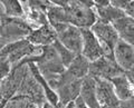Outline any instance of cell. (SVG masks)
<instances>
[{
    "instance_id": "cell-1",
    "label": "cell",
    "mask_w": 134,
    "mask_h": 108,
    "mask_svg": "<svg viewBox=\"0 0 134 108\" xmlns=\"http://www.w3.org/2000/svg\"><path fill=\"white\" fill-rule=\"evenodd\" d=\"M95 1H69L65 7L67 23L79 29H91L98 20Z\"/></svg>"
},
{
    "instance_id": "cell-2",
    "label": "cell",
    "mask_w": 134,
    "mask_h": 108,
    "mask_svg": "<svg viewBox=\"0 0 134 108\" xmlns=\"http://www.w3.org/2000/svg\"><path fill=\"white\" fill-rule=\"evenodd\" d=\"M34 29L23 18H10L1 14V43L2 47L18 40L27 39Z\"/></svg>"
},
{
    "instance_id": "cell-3",
    "label": "cell",
    "mask_w": 134,
    "mask_h": 108,
    "mask_svg": "<svg viewBox=\"0 0 134 108\" xmlns=\"http://www.w3.org/2000/svg\"><path fill=\"white\" fill-rule=\"evenodd\" d=\"M41 51L43 47H37L27 39H23L3 46L1 48V58H5L11 65H15Z\"/></svg>"
},
{
    "instance_id": "cell-4",
    "label": "cell",
    "mask_w": 134,
    "mask_h": 108,
    "mask_svg": "<svg viewBox=\"0 0 134 108\" xmlns=\"http://www.w3.org/2000/svg\"><path fill=\"white\" fill-rule=\"evenodd\" d=\"M57 34V40L67 49L76 55L83 51V32L82 29L69 23H58L52 26Z\"/></svg>"
},
{
    "instance_id": "cell-5",
    "label": "cell",
    "mask_w": 134,
    "mask_h": 108,
    "mask_svg": "<svg viewBox=\"0 0 134 108\" xmlns=\"http://www.w3.org/2000/svg\"><path fill=\"white\" fill-rule=\"evenodd\" d=\"M91 30L99 40L104 51H105V56L114 59V49L117 43L120 41V37L117 35L114 26L112 23L97 20L96 23L91 28Z\"/></svg>"
},
{
    "instance_id": "cell-6",
    "label": "cell",
    "mask_w": 134,
    "mask_h": 108,
    "mask_svg": "<svg viewBox=\"0 0 134 108\" xmlns=\"http://www.w3.org/2000/svg\"><path fill=\"white\" fill-rule=\"evenodd\" d=\"M125 74L116 64L115 59L104 56L98 60L91 63L90 66V76L94 78H100V79L110 80L116 76Z\"/></svg>"
},
{
    "instance_id": "cell-7",
    "label": "cell",
    "mask_w": 134,
    "mask_h": 108,
    "mask_svg": "<svg viewBox=\"0 0 134 108\" xmlns=\"http://www.w3.org/2000/svg\"><path fill=\"white\" fill-rule=\"evenodd\" d=\"M99 108H121V101L115 94L113 84L107 79L96 78Z\"/></svg>"
},
{
    "instance_id": "cell-8",
    "label": "cell",
    "mask_w": 134,
    "mask_h": 108,
    "mask_svg": "<svg viewBox=\"0 0 134 108\" xmlns=\"http://www.w3.org/2000/svg\"><path fill=\"white\" fill-rule=\"evenodd\" d=\"M83 32V51L82 55L91 63L98 60L105 56V51L100 45L97 37L91 29H82Z\"/></svg>"
},
{
    "instance_id": "cell-9",
    "label": "cell",
    "mask_w": 134,
    "mask_h": 108,
    "mask_svg": "<svg viewBox=\"0 0 134 108\" xmlns=\"http://www.w3.org/2000/svg\"><path fill=\"white\" fill-rule=\"evenodd\" d=\"M114 59L124 73L134 69V46L120 40L114 49Z\"/></svg>"
},
{
    "instance_id": "cell-10",
    "label": "cell",
    "mask_w": 134,
    "mask_h": 108,
    "mask_svg": "<svg viewBox=\"0 0 134 108\" xmlns=\"http://www.w3.org/2000/svg\"><path fill=\"white\" fill-rule=\"evenodd\" d=\"M27 40L37 47H47L53 46V44L57 40V34L52 25L47 22L44 26L34 29L31 34L27 37Z\"/></svg>"
},
{
    "instance_id": "cell-11",
    "label": "cell",
    "mask_w": 134,
    "mask_h": 108,
    "mask_svg": "<svg viewBox=\"0 0 134 108\" xmlns=\"http://www.w3.org/2000/svg\"><path fill=\"white\" fill-rule=\"evenodd\" d=\"M94 8L98 20H102V21L107 23L113 25L116 20L126 16L123 10L115 8L108 0H96Z\"/></svg>"
},
{
    "instance_id": "cell-12",
    "label": "cell",
    "mask_w": 134,
    "mask_h": 108,
    "mask_svg": "<svg viewBox=\"0 0 134 108\" xmlns=\"http://www.w3.org/2000/svg\"><path fill=\"white\" fill-rule=\"evenodd\" d=\"M28 68L30 70L31 76L35 78V80L38 82V85L41 87V89L45 93V97L47 99V101L53 104V105H59V98H58V95L55 90L52 88V86L49 85L48 80L45 78V76L41 71L39 70L38 66H37L35 63H28Z\"/></svg>"
},
{
    "instance_id": "cell-13",
    "label": "cell",
    "mask_w": 134,
    "mask_h": 108,
    "mask_svg": "<svg viewBox=\"0 0 134 108\" xmlns=\"http://www.w3.org/2000/svg\"><path fill=\"white\" fill-rule=\"evenodd\" d=\"M84 104L90 108H99L98 99H97V82L96 78L92 76H87L83 79L81 96Z\"/></svg>"
},
{
    "instance_id": "cell-14",
    "label": "cell",
    "mask_w": 134,
    "mask_h": 108,
    "mask_svg": "<svg viewBox=\"0 0 134 108\" xmlns=\"http://www.w3.org/2000/svg\"><path fill=\"white\" fill-rule=\"evenodd\" d=\"M110 81L114 86L115 94L121 101H129L134 98V86L125 74L112 78Z\"/></svg>"
},
{
    "instance_id": "cell-15",
    "label": "cell",
    "mask_w": 134,
    "mask_h": 108,
    "mask_svg": "<svg viewBox=\"0 0 134 108\" xmlns=\"http://www.w3.org/2000/svg\"><path fill=\"white\" fill-rule=\"evenodd\" d=\"M117 35L120 37V40H123L125 43L134 46V19L125 16L113 23Z\"/></svg>"
},
{
    "instance_id": "cell-16",
    "label": "cell",
    "mask_w": 134,
    "mask_h": 108,
    "mask_svg": "<svg viewBox=\"0 0 134 108\" xmlns=\"http://www.w3.org/2000/svg\"><path fill=\"white\" fill-rule=\"evenodd\" d=\"M90 66L91 61L88 59L83 55H77L69 67L66 68V71L76 79H84L90 75Z\"/></svg>"
},
{
    "instance_id": "cell-17",
    "label": "cell",
    "mask_w": 134,
    "mask_h": 108,
    "mask_svg": "<svg viewBox=\"0 0 134 108\" xmlns=\"http://www.w3.org/2000/svg\"><path fill=\"white\" fill-rule=\"evenodd\" d=\"M2 14L10 18H23L25 16V8L20 1L17 0H3L1 1Z\"/></svg>"
},
{
    "instance_id": "cell-18",
    "label": "cell",
    "mask_w": 134,
    "mask_h": 108,
    "mask_svg": "<svg viewBox=\"0 0 134 108\" xmlns=\"http://www.w3.org/2000/svg\"><path fill=\"white\" fill-rule=\"evenodd\" d=\"M53 47L55 48V50L57 51L58 53V56H59L60 58V60H62V63L63 65L65 66V68H68L70 64L73 63V60L76 58V53H74L73 51H70L69 49H67L64 45H62L59 41L56 40L55 43L53 44Z\"/></svg>"
},
{
    "instance_id": "cell-19",
    "label": "cell",
    "mask_w": 134,
    "mask_h": 108,
    "mask_svg": "<svg viewBox=\"0 0 134 108\" xmlns=\"http://www.w3.org/2000/svg\"><path fill=\"white\" fill-rule=\"evenodd\" d=\"M11 64L5 58H1V80L6 79L7 77L10 76L11 71Z\"/></svg>"
},
{
    "instance_id": "cell-20",
    "label": "cell",
    "mask_w": 134,
    "mask_h": 108,
    "mask_svg": "<svg viewBox=\"0 0 134 108\" xmlns=\"http://www.w3.org/2000/svg\"><path fill=\"white\" fill-rule=\"evenodd\" d=\"M124 12L126 16L134 19V1H129L127 6L125 7V9H124Z\"/></svg>"
},
{
    "instance_id": "cell-21",
    "label": "cell",
    "mask_w": 134,
    "mask_h": 108,
    "mask_svg": "<svg viewBox=\"0 0 134 108\" xmlns=\"http://www.w3.org/2000/svg\"><path fill=\"white\" fill-rule=\"evenodd\" d=\"M75 105H76V108H90V107H87L85 104H84V101L82 100L81 97H78L76 100H75Z\"/></svg>"
},
{
    "instance_id": "cell-22",
    "label": "cell",
    "mask_w": 134,
    "mask_h": 108,
    "mask_svg": "<svg viewBox=\"0 0 134 108\" xmlns=\"http://www.w3.org/2000/svg\"><path fill=\"white\" fill-rule=\"evenodd\" d=\"M43 108H63V106L60 105H53V104H50V103H48V101H46V103H44V105H43Z\"/></svg>"
},
{
    "instance_id": "cell-23",
    "label": "cell",
    "mask_w": 134,
    "mask_h": 108,
    "mask_svg": "<svg viewBox=\"0 0 134 108\" xmlns=\"http://www.w3.org/2000/svg\"><path fill=\"white\" fill-rule=\"evenodd\" d=\"M125 75H126V76H127V78H129L130 80H131L132 85L134 86V69L130 70V71H127V73H125Z\"/></svg>"
},
{
    "instance_id": "cell-24",
    "label": "cell",
    "mask_w": 134,
    "mask_h": 108,
    "mask_svg": "<svg viewBox=\"0 0 134 108\" xmlns=\"http://www.w3.org/2000/svg\"><path fill=\"white\" fill-rule=\"evenodd\" d=\"M63 108H76V105H75V101H73V103L67 104L66 106H63Z\"/></svg>"
}]
</instances>
